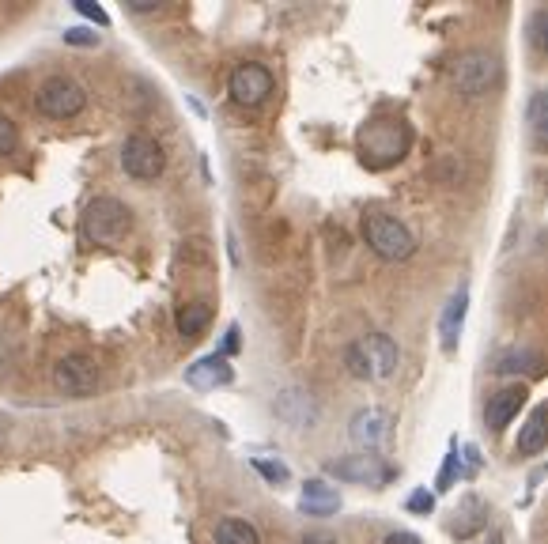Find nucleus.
Instances as JSON below:
<instances>
[{
    "label": "nucleus",
    "mask_w": 548,
    "mask_h": 544,
    "mask_svg": "<svg viewBox=\"0 0 548 544\" xmlns=\"http://www.w3.org/2000/svg\"><path fill=\"white\" fill-rule=\"evenodd\" d=\"M412 144V133L405 121H367L356 136V148H360V159L371 170H386L401 163L405 152Z\"/></svg>",
    "instance_id": "1"
},
{
    "label": "nucleus",
    "mask_w": 548,
    "mask_h": 544,
    "mask_svg": "<svg viewBox=\"0 0 548 544\" xmlns=\"http://www.w3.org/2000/svg\"><path fill=\"white\" fill-rule=\"evenodd\" d=\"M129 227H133V212H129V204L118 201V197H91V201L84 204L80 231H84L87 242L114 246L118 238L129 235Z\"/></svg>",
    "instance_id": "2"
},
{
    "label": "nucleus",
    "mask_w": 548,
    "mask_h": 544,
    "mask_svg": "<svg viewBox=\"0 0 548 544\" xmlns=\"http://www.w3.org/2000/svg\"><path fill=\"white\" fill-rule=\"evenodd\" d=\"M397 352L394 337H386V333H371V337L356 340V344H348L344 348V363H348V371L363 378V382H371V378H394L397 374Z\"/></svg>",
    "instance_id": "3"
},
{
    "label": "nucleus",
    "mask_w": 548,
    "mask_h": 544,
    "mask_svg": "<svg viewBox=\"0 0 548 544\" xmlns=\"http://www.w3.org/2000/svg\"><path fill=\"white\" fill-rule=\"evenodd\" d=\"M363 242L375 250L382 261H409L416 254V235L409 227L386 212H371L363 216Z\"/></svg>",
    "instance_id": "4"
},
{
    "label": "nucleus",
    "mask_w": 548,
    "mask_h": 544,
    "mask_svg": "<svg viewBox=\"0 0 548 544\" xmlns=\"http://www.w3.org/2000/svg\"><path fill=\"white\" fill-rule=\"evenodd\" d=\"M499 76H503V65H499L496 53L488 50H469L450 65V80H454V87H458L462 95H469V99L488 95V91L499 84Z\"/></svg>",
    "instance_id": "5"
},
{
    "label": "nucleus",
    "mask_w": 548,
    "mask_h": 544,
    "mask_svg": "<svg viewBox=\"0 0 548 544\" xmlns=\"http://www.w3.org/2000/svg\"><path fill=\"white\" fill-rule=\"evenodd\" d=\"M84 102H87L84 84H76L72 76H50L35 95L38 114H46V118H53V121L76 118V114L84 110Z\"/></svg>",
    "instance_id": "6"
},
{
    "label": "nucleus",
    "mask_w": 548,
    "mask_h": 544,
    "mask_svg": "<svg viewBox=\"0 0 548 544\" xmlns=\"http://www.w3.org/2000/svg\"><path fill=\"white\" fill-rule=\"evenodd\" d=\"M167 167V155L159 148V140L148 133H133L125 144H121V170L129 174V178H137V182H152L159 178Z\"/></svg>",
    "instance_id": "7"
},
{
    "label": "nucleus",
    "mask_w": 548,
    "mask_h": 544,
    "mask_svg": "<svg viewBox=\"0 0 548 544\" xmlns=\"http://www.w3.org/2000/svg\"><path fill=\"white\" fill-rule=\"evenodd\" d=\"M227 95H231V102L254 110V106H261V102L273 95V72L265 65H257V61H242L231 72V80H227Z\"/></svg>",
    "instance_id": "8"
},
{
    "label": "nucleus",
    "mask_w": 548,
    "mask_h": 544,
    "mask_svg": "<svg viewBox=\"0 0 548 544\" xmlns=\"http://www.w3.org/2000/svg\"><path fill=\"white\" fill-rule=\"evenodd\" d=\"M326 473L337 476V480H348V484H371L375 488V484H386L394 476V469L375 454H348V458L329 461Z\"/></svg>",
    "instance_id": "9"
},
{
    "label": "nucleus",
    "mask_w": 548,
    "mask_h": 544,
    "mask_svg": "<svg viewBox=\"0 0 548 544\" xmlns=\"http://www.w3.org/2000/svg\"><path fill=\"white\" fill-rule=\"evenodd\" d=\"M348 435H352V442H360V446H367V450L375 454V450L390 446V439H394V420H390L386 408H360V412L352 416Z\"/></svg>",
    "instance_id": "10"
},
{
    "label": "nucleus",
    "mask_w": 548,
    "mask_h": 544,
    "mask_svg": "<svg viewBox=\"0 0 548 544\" xmlns=\"http://www.w3.org/2000/svg\"><path fill=\"white\" fill-rule=\"evenodd\" d=\"M53 382H57V390L72 393V397H84L99 386V367H95V359L87 356H65L57 367H53Z\"/></svg>",
    "instance_id": "11"
},
{
    "label": "nucleus",
    "mask_w": 548,
    "mask_h": 544,
    "mask_svg": "<svg viewBox=\"0 0 548 544\" xmlns=\"http://www.w3.org/2000/svg\"><path fill=\"white\" fill-rule=\"evenodd\" d=\"M522 405H526V386H507V390L492 393L488 405H484V427H488L492 435H499V431L518 416Z\"/></svg>",
    "instance_id": "12"
},
{
    "label": "nucleus",
    "mask_w": 548,
    "mask_h": 544,
    "mask_svg": "<svg viewBox=\"0 0 548 544\" xmlns=\"http://www.w3.org/2000/svg\"><path fill=\"white\" fill-rule=\"evenodd\" d=\"M235 378V371L227 367V356H205L197 359L193 367L186 371V382L193 386V390H216V386H227Z\"/></svg>",
    "instance_id": "13"
},
{
    "label": "nucleus",
    "mask_w": 548,
    "mask_h": 544,
    "mask_svg": "<svg viewBox=\"0 0 548 544\" xmlns=\"http://www.w3.org/2000/svg\"><path fill=\"white\" fill-rule=\"evenodd\" d=\"M299 510L314 514V518H329L341 510V495H337V488H329L326 480H307L299 492Z\"/></svg>",
    "instance_id": "14"
},
{
    "label": "nucleus",
    "mask_w": 548,
    "mask_h": 544,
    "mask_svg": "<svg viewBox=\"0 0 548 544\" xmlns=\"http://www.w3.org/2000/svg\"><path fill=\"white\" fill-rule=\"evenodd\" d=\"M276 412L288 420L292 427H310L314 424V416H318V408H314V397L307 390H284L276 397Z\"/></svg>",
    "instance_id": "15"
},
{
    "label": "nucleus",
    "mask_w": 548,
    "mask_h": 544,
    "mask_svg": "<svg viewBox=\"0 0 548 544\" xmlns=\"http://www.w3.org/2000/svg\"><path fill=\"white\" fill-rule=\"evenodd\" d=\"M545 446H548V405H537L530 412L526 427H522V435H518V454L522 458H537Z\"/></svg>",
    "instance_id": "16"
},
{
    "label": "nucleus",
    "mask_w": 548,
    "mask_h": 544,
    "mask_svg": "<svg viewBox=\"0 0 548 544\" xmlns=\"http://www.w3.org/2000/svg\"><path fill=\"white\" fill-rule=\"evenodd\" d=\"M174 325H178V337H201L208 325H212V306L208 303H186L178 314H174Z\"/></svg>",
    "instance_id": "17"
},
{
    "label": "nucleus",
    "mask_w": 548,
    "mask_h": 544,
    "mask_svg": "<svg viewBox=\"0 0 548 544\" xmlns=\"http://www.w3.org/2000/svg\"><path fill=\"white\" fill-rule=\"evenodd\" d=\"M465 306H469V291L458 288L454 295H450V303H446L443 318H439L443 348H454V340H458V329H462V318H465Z\"/></svg>",
    "instance_id": "18"
},
{
    "label": "nucleus",
    "mask_w": 548,
    "mask_h": 544,
    "mask_svg": "<svg viewBox=\"0 0 548 544\" xmlns=\"http://www.w3.org/2000/svg\"><path fill=\"white\" fill-rule=\"evenodd\" d=\"M212 541L216 544H261L257 529L242 518H220L216 529H212Z\"/></svg>",
    "instance_id": "19"
},
{
    "label": "nucleus",
    "mask_w": 548,
    "mask_h": 544,
    "mask_svg": "<svg viewBox=\"0 0 548 544\" xmlns=\"http://www.w3.org/2000/svg\"><path fill=\"white\" fill-rule=\"evenodd\" d=\"M526 121H530V129H533V136H537V144H545V148H548V87L533 91L530 106H526Z\"/></svg>",
    "instance_id": "20"
},
{
    "label": "nucleus",
    "mask_w": 548,
    "mask_h": 544,
    "mask_svg": "<svg viewBox=\"0 0 548 544\" xmlns=\"http://www.w3.org/2000/svg\"><path fill=\"white\" fill-rule=\"evenodd\" d=\"M526 38L537 53H548V8H537L530 19H526Z\"/></svg>",
    "instance_id": "21"
},
{
    "label": "nucleus",
    "mask_w": 548,
    "mask_h": 544,
    "mask_svg": "<svg viewBox=\"0 0 548 544\" xmlns=\"http://www.w3.org/2000/svg\"><path fill=\"white\" fill-rule=\"evenodd\" d=\"M530 363H537V356H533V352H526V348H514V352H499L496 367H492V371L514 374V371H526Z\"/></svg>",
    "instance_id": "22"
},
{
    "label": "nucleus",
    "mask_w": 548,
    "mask_h": 544,
    "mask_svg": "<svg viewBox=\"0 0 548 544\" xmlns=\"http://www.w3.org/2000/svg\"><path fill=\"white\" fill-rule=\"evenodd\" d=\"M19 148V129H16V121L8 118V114H0V159L4 155H12Z\"/></svg>",
    "instance_id": "23"
},
{
    "label": "nucleus",
    "mask_w": 548,
    "mask_h": 544,
    "mask_svg": "<svg viewBox=\"0 0 548 544\" xmlns=\"http://www.w3.org/2000/svg\"><path fill=\"white\" fill-rule=\"evenodd\" d=\"M254 469H257L261 476H269L273 484H284V480H288V469H284V465H276V461L254 458Z\"/></svg>",
    "instance_id": "24"
},
{
    "label": "nucleus",
    "mask_w": 548,
    "mask_h": 544,
    "mask_svg": "<svg viewBox=\"0 0 548 544\" xmlns=\"http://www.w3.org/2000/svg\"><path fill=\"white\" fill-rule=\"evenodd\" d=\"M65 42L69 46H99V34L91 27H72V31H65Z\"/></svg>",
    "instance_id": "25"
},
{
    "label": "nucleus",
    "mask_w": 548,
    "mask_h": 544,
    "mask_svg": "<svg viewBox=\"0 0 548 544\" xmlns=\"http://www.w3.org/2000/svg\"><path fill=\"white\" fill-rule=\"evenodd\" d=\"M76 12H80V16H87L91 23H99V27L106 23V12L99 8V4H95V0H80V4H76Z\"/></svg>",
    "instance_id": "26"
},
{
    "label": "nucleus",
    "mask_w": 548,
    "mask_h": 544,
    "mask_svg": "<svg viewBox=\"0 0 548 544\" xmlns=\"http://www.w3.org/2000/svg\"><path fill=\"white\" fill-rule=\"evenodd\" d=\"M299 544H337V537H333V533H326V529H310V533H303V537H299Z\"/></svg>",
    "instance_id": "27"
},
{
    "label": "nucleus",
    "mask_w": 548,
    "mask_h": 544,
    "mask_svg": "<svg viewBox=\"0 0 548 544\" xmlns=\"http://www.w3.org/2000/svg\"><path fill=\"white\" fill-rule=\"evenodd\" d=\"M382 544H424V541H420L416 533H409V529H394Z\"/></svg>",
    "instance_id": "28"
},
{
    "label": "nucleus",
    "mask_w": 548,
    "mask_h": 544,
    "mask_svg": "<svg viewBox=\"0 0 548 544\" xmlns=\"http://www.w3.org/2000/svg\"><path fill=\"white\" fill-rule=\"evenodd\" d=\"M125 12H159V0H125Z\"/></svg>",
    "instance_id": "29"
},
{
    "label": "nucleus",
    "mask_w": 548,
    "mask_h": 544,
    "mask_svg": "<svg viewBox=\"0 0 548 544\" xmlns=\"http://www.w3.org/2000/svg\"><path fill=\"white\" fill-rule=\"evenodd\" d=\"M409 507H412V510H428V507H431V495H428V492L412 495V499H409Z\"/></svg>",
    "instance_id": "30"
},
{
    "label": "nucleus",
    "mask_w": 548,
    "mask_h": 544,
    "mask_svg": "<svg viewBox=\"0 0 548 544\" xmlns=\"http://www.w3.org/2000/svg\"><path fill=\"white\" fill-rule=\"evenodd\" d=\"M239 329H235V325H231V329H227V352H239Z\"/></svg>",
    "instance_id": "31"
},
{
    "label": "nucleus",
    "mask_w": 548,
    "mask_h": 544,
    "mask_svg": "<svg viewBox=\"0 0 548 544\" xmlns=\"http://www.w3.org/2000/svg\"><path fill=\"white\" fill-rule=\"evenodd\" d=\"M4 442H8V420L0 416V446H4Z\"/></svg>",
    "instance_id": "32"
},
{
    "label": "nucleus",
    "mask_w": 548,
    "mask_h": 544,
    "mask_svg": "<svg viewBox=\"0 0 548 544\" xmlns=\"http://www.w3.org/2000/svg\"><path fill=\"white\" fill-rule=\"evenodd\" d=\"M484 544H503V541H499V537H488V541H484Z\"/></svg>",
    "instance_id": "33"
}]
</instances>
